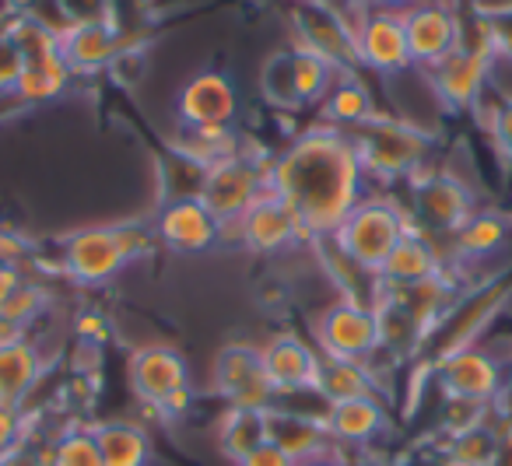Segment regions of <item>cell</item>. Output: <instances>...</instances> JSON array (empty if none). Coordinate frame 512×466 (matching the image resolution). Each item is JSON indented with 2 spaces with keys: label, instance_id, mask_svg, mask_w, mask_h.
<instances>
[{
  "label": "cell",
  "instance_id": "1",
  "mask_svg": "<svg viewBox=\"0 0 512 466\" xmlns=\"http://www.w3.org/2000/svg\"><path fill=\"white\" fill-rule=\"evenodd\" d=\"M271 190L299 214L309 239H330L369 197V179L344 130L316 123L271 158Z\"/></svg>",
  "mask_w": 512,
  "mask_h": 466
},
{
  "label": "cell",
  "instance_id": "2",
  "mask_svg": "<svg viewBox=\"0 0 512 466\" xmlns=\"http://www.w3.org/2000/svg\"><path fill=\"white\" fill-rule=\"evenodd\" d=\"M355 155L369 183H411L428 165L432 137L404 116L379 113L369 123L348 130Z\"/></svg>",
  "mask_w": 512,
  "mask_h": 466
},
{
  "label": "cell",
  "instance_id": "3",
  "mask_svg": "<svg viewBox=\"0 0 512 466\" xmlns=\"http://www.w3.org/2000/svg\"><path fill=\"white\" fill-rule=\"evenodd\" d=\"M509 298H512L509 267H505L502 274L488 277V281H474L470 288H463L460 295H456L453 309L432 326L421 358H428V365H435V361L446 358V354L477 344V337L495 323V316L509 305Z\"/></svg>",
  "mask_w": 512,
  "mask_h": 466
},
{
  "label": "cell",
  "instance_id": "4",
  "mask_svg": "<svg viewBox=\"0 0 512 466\" xmlns=\"http://www.w3.org/2000/svg\"><path fill=\"white\" fill-rule=\"evenodd\" d=\"M411 214L390 197H365L348 218L341 221L330 239L334 246L348 256L351 263H358L362 270L379 277V270L386 267V260L393 256V249L404 242V235L411 232Z\"/></svg>",
  "mask_w": 512,
  "mask_h": 466
},
{
  "label": "cell",
  "instance_id": "5",
  "mask_svg": "<svg viewBox=\"0 0 512 466\" xmlns=\"http://www.w3.org/2000/svg\"><path fill=\"white\" fill-rule=\"evenodd\" d=\"M477 29H463V43L449 53L442 64L425 71V85L435 95L446 113H467L484 99L495 74V57L488 50V39L481 32V22L474 18Z\"/></svg>",
  "mask_w": 512,
  "mask_h": 466
},
{
  "label": "cell",
  "instance_id": "6",
  "mask_svg": "<svg viewBox=\"0 0 512 466\" xmlns=\"http://www.w3.org/2000/svg\"><path fill=\"white\" fill-rule=\"evenodd\" d=\"M362 4L341 0V4H295V43L313 50L341 74H358V43L355 22Z\"/></svg>",
  "mask_w": 512,
  "mask_h": 466
},
{
  "label": "cell",
  "instance_id": "7",
  "mask_svg": "<svg viewBox=\"0 0 512 466\" xmlns=\"http://www.w3.org/2000/svg\"><path fill=\"white\" fill-rule=\"evenodd\" d=\"M271 190V162L253 155H235L228 162H218L200 176L197 197L207 204V211L221 221V225H239L242 214Z\"/></svg>",
  "mask_w": 512,
  "mask_h": 466
},
{
  "label": "cell",
  "instance_id": "8",
  "mask_svg": "<svg viewBox=\"0 0 512 466\" xmlns=\"http://www.w3.org/2000/svg\"><path fill=\"white\" fill-rule=\"evenodd\" d=\"M130 389L148 410L162 417H179L193 400L190 365L176 347L151 344L130 354Z\"/></svg>",
  "mask_w": 512,
  "mask_h": 466
},
{
  "label": "cell",
  "instance_id": "9",
  "mask_svg": "<svg viewBox=\"0 0 512 466\" xmlns=\"http://www.w3.org/2000/svg\"><path fill=\"white\" fill-rule=\"evenodd\" d=\"M477 211V197L456 172L421 169L411 179V225L435 239H449L470 214Z\"/></svg>",
  "mask_w": 512,
  "mask_h": 466
},
{
  "label": "cell",
  "instance_id": "10",
  "mask_svg": "<svg viewBox=\"0 0 512 466\" xmlns=\"http://www.w3.org/2000/svg\"><path fill=\"white\" fill-rule=\"evenodd\" d=\"M316 351L323 358L337 361H372L379 354V326L376 305L337 298L330 309H323L313 323Z\"/></svg>",
  "mask_w": 512,
  "mask_h": 466
},
{
  "label": "cell",
  "instance_id": "11",
  "mask_svg": "<svg viewBox=\"0 0 512 466\" xmlns=\"http://www.w3.org/2000/svg\"><path fill=\"white\" fill-rule=\"evenodd\" d=\"M400 18H404L411 67L421 74L442 64L463 43V29H467L453 0H414L411 8L400 11Z\"/></svg>",
  "mask_w": 512,
  "mask_h": 466
},
{
  "label": "cell",
  "instance_id": "12",
  "mask_svg": "<svg viewBox=\"0 0 512 466\" xmlns=\"http://www.w3.org/2000/svg\"><path fill=\"white\" fill-rule=\"evenodd\" d=\"M130 263L120 225H88L60 242V270L74 284H106Z\"/></svg>",
  "mask_w": 512,
  "mask_h": 466
},
{
  "label": "cell",
  "instance_id": "13",
  "mask_svg": "<svg viewBox=\"0 0 512 466\" xmlns=\"http://www.w3.org/2000/svg\"><path fill=\"white\" fill-rule=\"evenodd\" d=\"M432 375L446 400L477 403V407H491L498 396L505 393V368L488 347L470 344L460 351L446 354L432 365Z\"/></svg>",
  "mask_w": 512,
  "mask_h": 466
},
{
  "label": "cell",
  "instance_id": "14",
  "mask_svg": "<svg viewBox=\"0 0 512 466\" xmlns=\"http://www.w3.org/2000/svg\"><path fill=\"white\" fill-rule=\"evenodd\" d=\"M211 386L228 407L239 410H267L271 414L281 403L278 389L271 386L264 372V361H260V347L249 344H228L214 358V375Z\"/></svg>",
  "mask_w": 512,
  "mask_h": 466
},
{
  "label": "cell",
  "instance_id": "15",
  "mask_svg": "<svg viewBox=\"0 0 512 466\" xmlns=\"http://www.w3.org/2000/svg\"><path fill=\"white\" fill-rule=\"evenodd\" d=\"M151 225H155L158 246L179 256L211 253L225 235V225L207 211L200 197H169Z\"/></svg>",
  "mask_w": 512,
  "mask_h": 466
},
{
  "label": "cell",
  "instance_id": "16",
  "mask_svg": "<svg viewBox=\"0 0 512 466\" xmlns=\"http://www.w3.org/2000/svg\"><path fill=\"white\" fill-rule=\"evenodd\" d=\"M134 50V39L123 25H116L109 15L78 18L71 29L60 36V53H64L71 74H99L116 64V57Z\"/></svg>",
  "mask_w": 512,
  "mask_h": 466
},
{
  "label": "cell",
  "instance_id": "17",
  "mask_svg": "<svg viewBox=\"0 0 512 466\" xmlns=\"http://www.w3.org/2000/svg\"><path fill=\"white\" fill-rule=\"evenodd\" d=\"M355 43H358V64H362V71H372L379 78H397L404 71H414L400 11L362 8L355 22Z\"/></svg>",
  "mask_w": 512,
  "mask_h": 466
},
{
  "label": "cell",
  "instance_id": "18",
  "mask_svg": "<svg viewBox=\"0 0 512 466\" xmlns=\"http://www.w3.org/2000/svg\"><path fill=\"white\" fill-rule=\"evenodd\" d=\"M239 109H242L239 88L221 71L193 74L176 95L179 127H235Z\"/></svg>",
  "mask_w": 512,
  "mask_h": 466
},
{
  "label": "cell",
  "instance_id": "19",
  "mask_svg": "<svg viewBox=\"0 0 512 466\" xmlns=\"http://www.w3.org/2000/svg\"><path fill=\"white\" fill-rule=\"evenodd\" d=\"M235 235H239V242L249 253H260V256L285 253L299 239H309L299 214L292 211V204H285L274 190H267L264 197L242 214V221L235 225Z\"/></svg>",
  "mask_w": 512,
  "mask_h": 466
},
{
  "label": "cell",
  "instance_id": "20",
  "mask_svg": "<svg viewBox=\"0 0 512 466\" xmlns=\"http://www.w3.org/2000/svg\"><path fill=\"white\" fill-rule=\"evenodd\" d=\"M439 274H460L453 267V256H449V239H435V235L411 228L404 242L393 249L386 267L379 270V281H383V288H400V284H418Z\"/></svg>",
  "mask_w": 512,
  "mask_h": 466
},
{
  "label": "cell",
  "instance_id": "21",
  "mask_svg": "<svg viewBox=\"0 0 512 466\" xmlns=\"http://www.w3.org/2000/svg\"><path fill=\"white\" fill-rule=\"evenodd\" d=\"M260 361H264V372L271 379V386L278 389V396H292V393H313L316 389L323 354L313 344H306L302 337L281 333V337L267 340L260 347Z\"/></svg>",
  "mask_w": 512,
  "mask_h": 466
},
{
  "label": "cell",
  "instance_id": "22",
  "mask_svg": "<svg viewBox=\"0 0 512 466\" xmlns=\"http://www.w3.org/2000/svg\"><path fill=\"white\" fill-rule=\"evenodd\" d=\"M512 239V221L498 211H481L477 207L453 235H449V253H453L456 270H477L481 260H491L502 253Z\"/></svg>",
  "mask_w": 512,
  "mask_h": 466
},
{
  "label": "cell",
  "instance_id": "23",
  "mask_svg": "<svg viewBox=\"0 0 512 466\" xmlns=\"http://www.w3.org/2000/svg\"><path fill=\"white\" fill-rule=\"evenodd\" d=\"M267 428H271V442L278 445L292 463H306V459L334 452V438H330L323 417L292 414V410H285L278 403V407L267 414Z\"/></svg>",
  "mask_w": 512,
  "mask_h": 466
},
{
  "label": "cell",
  "instance_id": "24",
  "mask_svg": "<svg viewBox=\"0 0 512 466\" xmlns=\"http://www.w3.org/2000/svg\"><path fill=\"white\" fill-rule=\"evenodd\" d=\"M43 372L36 344L22 333H0V407L22 410Z\"/></svg>",
  "mask_w": 512,
  "mask_h": 466
},
{
  "label": "cell",
  "instance_id": "25",
  "mask_svg": "<svg viewBox=\"0 0 512 466\" xmlns=\"http://www.w3.org/2000/svg\"><path fill=\"white\" fill-rule=\"evenodd\" d=\"M320 417L327 424L334 445H372L386 431V424H390V414H386L379 396L327 403V410Z\"/></svg>",
  "mask_w": 512,
  "mask_h": 466
},
{
  "label": "cell",
  "instance_id": "26",
  "mask_svg": "<svg viewBox=\"0 0 512 466\" xmlns=\"http://www.w3.org/2000/svg\"><path fill=\"white\" fill-rule=\"evenodd\" d=\"M316 109H320V123L344 130V134L383 113V109L376 106V99H372V88L365 85L358 74H341V78L334 81V88L327 92V99Z\"/></svg>",
  "mask_w": 512,
  "mask_h": 466
},
{
  "label": "cell",
  "instance_id": "27",
  "mask_svg": "<svg viewBox=\"0 0 512 466\" xmlns=\"http://www.w3.org/2000/svg\"><path fill=\"white\" fill-rule=\"evenodd\" d=\"M383 295L390 302H397L400 309H407L428 333L432 326L453 309L456 295H460V281H453V274H439L428 277V281L418 284H400V288H383Z\"/></svg>",
  "mask_w": 512,
  "mask_h": 466
},
{
  "label": "cell",
  "instance_id": "28",
  "mask_svg": "<svg viewBox=\"0 0 512 466\" xmlns=\"http://www.w3.org/2000/svg\"><path fill=\"white\" fill-rule=\"evenodd\" d=\"M316 396L323 403H344V400H365V396H379V379L372 361H337L323 358L320 375H316Z\"/></svg>",
  "mask_w": 512,
  "mask_h": 466
},
{
  "label": "cell",
  "instance_id": "29",
  "mask_svg": "<svg viewBox=\"0 0 512 466\" xmlns=\"http://www.w3.org/2000/svg\"><path fill=\"white\" fill-rule=\"evenodd\" d=\"M172 151L207 172L211 165L242 155V141L235 134V127H179Z\"/></svg>",
  "mask_w": 512,
  "mask_h": 466
},
{
  "label": "cell",
  "instance_id": "30",
  "mask_svg": "<svg viewBox=\"0 0 512 466\" xmlns=\"http://www.w3.org/2000/svg\"><path fill=\"white\" fill-rule=\"evenodd\" d=\"M376 326H379V354L411 358V354L425 351L428 330L411 312L400 309V305L390 302L386 295H379V302H376Z\"/></svg>",
  "mask_w": 512,
  "mask_h": 466
},
{
  "label": "cell",
  "instance_id": "31",
  "mask_svg": "<svg viewBox=\"0 0 512 466\" xmlns=\"http://www.w3.org/2000/svg\"><path fill=\"white\" fill-rule=\"evenodd\" d=\"M71 78L74 74L60 50L43 53V57H32V60H25V71L15 88V99L25 102V106H43V102L57 99V95L71 85Z\"/></svg>",
  "mask_w": 512,
  "mask_h": 466
},
{
  "label": "cell",
  "instance_id": "32",
  "mask_svg": "<svg viewBox=\"0 0 512 466\" xmlns=\"http://www.w3.org/2000/svg\"><path fill=\"white\" fill-rule=\"evenodd\" d=\"M264 442H271V428H267V410H239L228 407V414L218 424V449L225 459H232L235 466L249 456L253 449H260Z\"/></svg>",
  "mask_w": 512,
  "mask_h": 466
},
{
  "label": "cell",
  "instance_id": "33",
  "mask_svg": "<svg viewBox=\"0 0 512 466\" xmlns=\"http://www.w3.org/2000/svg\"><path fill=\"white\" fill-rule=\"evenodd\" d=\"M95 442L106 466H148L151 459V435L141 424L106 421L95 428Z\"/></svg>",
  "mask_w": 512,
  "mask_h": 466
},
{
  "label": "cell",
  "instance_id": "34",
  "mask_svg": "<svg viewBox=\"0 0 512 466\" xmlns=\"http://www.w3.org/2000/svg\"><path fill=\"white\" fill-rule=\"evenodd\" d=\"M288 64H292V88L299 106H320L330 88H334V81L341 78V71L334 64L316 57L313 50H302V46H295L288 53Z\"/></svg>",
  "mask_w": 512,
  "mask_h": 466
},
{
  "label": "cell",
  "instance_id": "35",
  "mask_svg": "<svg viewBox=\"0 0 512 466\" xmlns=\"http://www.w3.org/2000/svg\"><path fill=\"white\" fill-rule=\"evenodd\" d=\"M495 442H498V428H491L488 421L456 431L446 445V466H491Z\"/></svg>",
  "mask_w": 512,
  "mask_h": 466
},
{
  "label": "cell",
  "instance_id": "36",
  "mask_svg": "<svg viewBox=\"0 0 512 466\" xmlns=\"http://www.w3.org/2000/svg\"><path fill=\"white\" fill-rule=\"evenodd\" d=\"M46 456L50 466H106L95 442V428H67L64 435L53 438Z\"/></svg>",
  "mask_w": 512,
  "mask_h": 466
},
{
  "label": "cell",
  "instance_id": "37",
  "mask_svg": "<svg viewBox=\"0 0 512 466\" xmlns=\"http://www.w3.org/2000/svg\"><path fill=\"white\" fill-rule=\"evenodd\" d=\"M46 305V295L36 281H22L0 302V333H18L39 309Z\"/></svg>",
  "mask_w": 512,
  "mask_h": 466
},
{
  "label": "cell",
  "instance_id": "38",
  "mask_svg": "<svg viewBox=\"0 0 512 466\" xmlns=\"http://www.w3.org/2000/svg\"><path fill=\"white\" fill-rule=\"evenodd\" d=\"M477 22H481V32L488 39V50L495 57V64L512 67V0L495 4V8H481L477 11Z\"/></svg>",
  "mask_w": 512,
  "mask_h": 466
},
{
  "label": "cell",
  "instance_id": "39",
  "mask_svg": "<svg viewBox=\"0 0 512 466\" xmlns=\"http://www.w3.org/2000/svg\"><path fill=\"white\" fill-rule=\"evenodd\" d=\"M264 95L281 109H302L299 99H295V88H292V64H288V53L271 57V64L264 67Z\"/></svg>",
  "mask_w": 512,
  "mask_h": 466
},
{
  "label": "cell",
  "instance_id": "40",
  "mask_svg": "<svg viewBox=\"0 0 512 466\" xmlns=\"http://www.w3.org/2000/svg\"><path fill=\"white\" fill-rule=\"evenodd\" d=\"M22 71H25L22 50H18L8 32L0 29V99H4V95H15L18 81H22Z\"/></svg>",
  "mask_w": 512,
  "mask_h": 466
},
{
  "label": "cell",
  "instance_id": "41",
  "mask_svg": "<svg viewBox=\"0 0 512 466\" xmlns=\"http://www.w3.org/2000/svg\"><path fill=\"white\" fill-rule=\"evenodd\" d=\"M488 134L498 144V151L512 162V95H498L495 120H491Z\"/></svg>",
  "mask_w": 512,
  "mask_h": 466
},
{
  "label": "cell",
  "instance_id": "42",
  "mask_svg": "<svg viewBox=\"0 0 512 466\" xmlns=\"http://www.w3.org/2000/svg\"><path fill=\"white\" fill-rule=\"evenodd\" d=\"M0 466H50V456H46V449H36V445H29L22 438V442L11 445V449L0 456Z\"/></svg>",
  "mask_w": 512,
  "mask_h": 466
},
{
  "label": "cell",
  "instance_id": "43",
  "mask_svg": "<svg viewBox=\"0 0 512 466\" xmlns=\"http://www.w3.org/2000/svg\"><path fill=\"white\" fill-rule=\"evenodd\" d=\"M25 239L15 232V228L0 225V267H18L25 260Z\"/></svg>",
  "mask_w": 512,
  "mask_h": 466
},
{
  "label": "cell",
  "instance_id": "44",
  "mask_svg": "<svg viewBox=\"0 0 512 466\" xmlns=\"http://www.w3.org/2000/svg\"><path fill=\"white\" fill-rule=\"evenodd\" d=\"M22 442V410L0 407V456Z\"/></svg>",
  "mask_w": 512,
  "mask_h": 466
},
{
  "label": "cell",
  "instance_id": "45",
  "mask_svg": "<svg viewBox=\"0 0 512 466\" xmlns=\"http://www.w3.org/2000/svg\"><path fill=\"white\" fill-rule=\"evenodd\" d=\"M239 466H295V463H292V459H288L285 452H281L274 442H264L260 449L249 452V456L242 459Z\"/></svg>",
  "mask_w": 512,
  "mask_h": 466
},
{
  "label": "cell",
  "instance_id": "46",
  "mask_svg": "<svg viewBox=\"0 0 512 466\" xmlns=\"http://www.w3.org/2000/svg\"><path fill=\"white\" fill-rule=\"evenodd\" d=\"M491 466H512V424L498 428V442H495V459Z\"/></svg>",
  "mask_w": 512,
  "mask_h": 466
},
{
  "label": "cell",
  "instance_id": "47",
  "mask_svg": "<svg viewBox=\"0 0 512 466\" xmlns=\"http://www.w3.org/2000/svg\"><path fill=\"white\" fill-rule=\"evenodd\" d=\"M78 333H81V340H106V323H102L99 316H81L78 319Z\"/></svg>",
  "mask_w": 512,
  "mask_h": 466
},
{
  "label": "cell",
  "instance_id": "48",
  "mask_svg": "<svg viewBox=\"0 0 512 466\" xmlns=\"http://www.w3.org/2000/svg\"><path fill=\"white\" fill-rule=\"evenodd\" d=\"M355 4H362L365 11H404L414 0H355Z\"/></svg>",
  "mask_w": 512,
  "mask_h": 466
},
{
  "label": "cell",
  "instance_id": "49",
  "mask_svg": "<svg viewBox=\"0 0 512 466\" xmlns=\"http://www.w3.org/2000/svg\"><path fill=\"white\" fill-rule=\"evenodd\" d=\"M295 466H348L337 452H327V456H316V459H306V463H295Z\"/></svg>",
  "mask_w": 512,
  "mask_h": 466
},
{
  "label": "cell",
  "instance_id": "50",
  "mask_svg": "<svg viewBox=\"0 0 512 466\" xmlns=\"http://www.w3.org/2000/svg\"><path fill=\"white\" fill-rule=\"evenodd\" d=\"M295 4H341V0H295Z\"/></svg>",
  "mask_w": 512,
  "mask_h": 466
}]
</instances>
